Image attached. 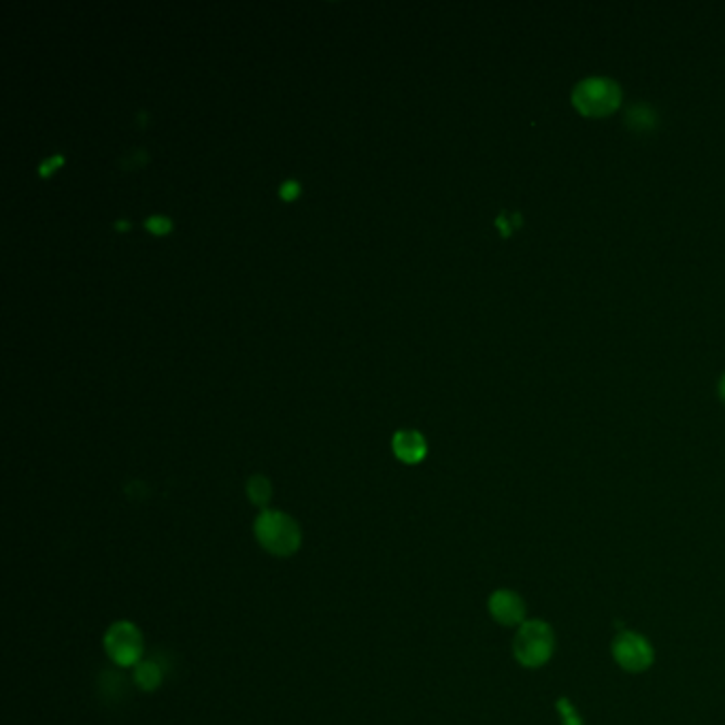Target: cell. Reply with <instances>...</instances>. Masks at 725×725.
Segmentation results:
<instances>
[{
    "label": "cell",
    "mask_w": 725,
    "mask_h": 725,
    "mask_svg": "<svg viewBox=\"0 0 725 725\" xmlns=\"http://www.w3.org/2000/svg\"><path fill=\"white\" fill-rule=\"evenodd\" d=\"M165 681V669L158 660H141L134 666V683L143 691H156Z\"/></svg>",
    "instance_id": "obj_8"
},
{
    "label": "cell",
    "mask_w": 725,
    "mask_h": 725,
    "mask_svg": "<svg viewBox=\"0 0 725 725\" xmlns=\"http://www.w3.org/2000/svg\"><path fill=\"white\" fill-rule=\"evenodd\" d=\"M614 664L630 674H640L653 666L656 649L647 636L634 630H623L614 636L611 645Z\"/></svg>",
    "instance_id": "obj_5"
},
{
    "label": "cell",
    "mask_w": 725,
    "mask_h": 725,
    "mask_svg": "<svg viewBox=\"0 0 725 725\" xmlns=\"http://www.w3.org/2000/svg\"><path fill=\"white\" fill-rule=\"evenodd\" d=\"M559 713L564 715V724L581 725V717H577V715H574V709H572V704H566V707H561V702H559Z\"/></svg>",
    "instance_id": "obj_14"
},
{
    "label": "cell",
    "mask_w": 725,
    "mask_h": 725,
    "mask_svg": "<svg viewBox=\"0 0 725 725\" xmlns=\"http://www.w3.org/2000/svg\"><path fill=\"white\" fill-rule=\"evenodd\" d=\"M298 194H300V185H298V181L287 179V181L281 183L280 196L283 200L289 203V200H294Z\"/></svg>",
    "instance_id": "obj_12"
},
{
    "label": "cell",
    "mask_w": 725,
    "mask_h": 725,
    "mask_svg": "<svg viewBox=\"0 0 725 725\" xmlns=\"http://www.w3.org/2000/svg\"><path fill=\"white\" fill-rule=\"evenodd\" d=\"M147 121H150V119H147V113H137V126H139V128H145V126H147Z\"/></svg>",
    "instance_id": "obj_15"
},
{
    "label": "cell",
    "mask_w": 725,
    "mask_h": 725,
    "mask_svg": "<svg viewBox=\"0 0 725 725\" xmlns=\"http://www.w3.org/2000/svg\"><path fill=\"white\" fill-rule=\"evenodd\" d=\"M145 225H147V230L150 232H154V234H168L170 230H172V222L168 220V218H165V216H152V218H147L145 220Z\"/></svg>",
    "instance_id": "obj_11"
},
{
    "label": "cell",
    "mask_w": 725,
    "mask_h": 725,
    "mask_svg": "<svg viewBox=\"0 0 725 725\" xmlns=\"http://www.w3.org/2000/svg\"><path fill=\"white\" fill-rule=\"evenodd\" d=\"M105 651L113 664L121 669H134L143 660L145 643L141 630L132 621H115L103 638Z\"/></svg>",
    "instance_id": "obj_4"
},
{
    "label": "cell",
    "mask_w": 725,
    "mask_h": 725,
    "mask_svg": "<svg viewBox=\"0 0 725 725\" xmlns=\"http://www.w3.org/2000/svg\"><path fill=\"white\" fill-rule=\"evenodd\" d=\"M115 228H117V230H128V228H130V222H128V220H117Z\"/></svg>",
    "instance_id": "obj_16"
},
{
    "label": "cell",
    "mask_w": 725,
    "mask_h": 725,
    "mask_svg": "<svg viewBox=\"0 0 725 725\" xmlns=\"http://www.w3.org/2000/svg\"><path fill=\"white\" fill-rule=\"evenodd\" d=\"M570 103L579 115L603 119L619 112L623 103V90L611 77H585L572 88Z\"/></svg>",
    "instance_id": "obj_2"
},
{
    "label": "cell",
    "mask_w": 725,
    "mask_h": 725,
    "mask_svg": "<svg viewBox=\"0 0 725 725\" xmlns=\"http://www.w3.org/2000/svg\"><path fill=\"white\" fill-rule=\"evenodd\" d=\"M64 165V156H60V154H56V156H52V158H48L46 163H41V167H39V174L46 179V177H50V174H54L56 172V168L62 167Z\"/></svg>",
    "instance_id": "obj_13"
},
{
    "label": "cell",
    "mask_w": 725,
    "mask_h": 725,
    "mask_svg": "<svg viewBox=\"0 0 725 725\" xmlns=\"http://www.w3.org/2000/svg\"><path fill=\"white\" fill-rule=\"evenodd\" d=\"M247 499L254 506H267L273 499V483L264 475H254L247 481Z\"/></svg>",
    "instance_id": "obj_9"
},
{
    "label": "cell",
    "mask_w": 725,
    "mask_h": 725,
    "mask_svg": "<svg viewBox=\"0 0 725 725\" xmlns=\"http://www.w3.org/2000/svg\"><path fill=\"white\" fill-rule=\"evenodd\" d=\"M556 653V632L543 619H528L517 627L513 656L523 669H543Z\"/></svg>",
    "instance_id": "obj_3"
},
{
    "label": "cell",
    "mask_w": 725,
    "mask_h": 725,
    "mask_svg": "<svg viewBox=\"0 0 725 725\" xmlns=\"http://www.w3.org/2000/svg\"><path fill=\"white\" fill-rule=\"evenodd\" d=\"M254 536L258 545L275 558H292L302 545V530L298 521L275 508H264L256 517Z\"/></svg>",
    "instance_id": "obj_1"
},
{
    "label": "cell",
    "mask_w": 725,
    "mask_h": 725,
    "mask_svg": "<svg viewBox=\"0 0 725 725\" xmlns=\"http://www.w3.org/2000/svg\"><path fill=\"white\" fill-rule=\"evenodd\" d=\"M147 160H150L147 150H143V147H134V150H130L126 156L119 158V168H124V170H139V168H143L147 165Z\"/></svg>",
    "instance_id": "obj_10"
},
{
    "label": "cell",
    "mask_w": 725,
    "mask_h": 725,
    "mask_svg": "<svg viewBox=\"0 0 725 725\" xmlns=\"http://www.w3.org/2000/svg\"><path fill=\"white\" fill-rule=\"evenodd\" d=\"M488 611L492 614V619L504 627H519L528 621L526 600L513 590H496L488 598Z\"/></svg>",
    "instance_id": "obj_6"
},
{
    "label": "cell",
    "mask_w": 725,
    "mask_h": 725,
    "mask_svg": "<svg viewBox=\"0 0 725 725\" xmlns=\"http://www.w3.org/2000/svg\"><path fill=\"white\" fill-rule=\"evenodd\" d=\"M391 449L402 464H419L428 455V443L424 435L415 430H400L391 439Z\"/></svg>",
    "instance_id": "obj_7"
},
{
    "label": "cell",
    "mask_w": 725,
    "mask_h": 725,
    "mask_svg": "<svg viewBox=\"0 0 725 725\" xmlns=\"http://www.w3.org/2000/svg\"><path fill=\"white\" fill-rule=\"evenodd\" d=\"M720 398L725 402V375L722 377V381H720Z\"/></svg>",
    "instance_id": "obj_17"
}]
</instances>
